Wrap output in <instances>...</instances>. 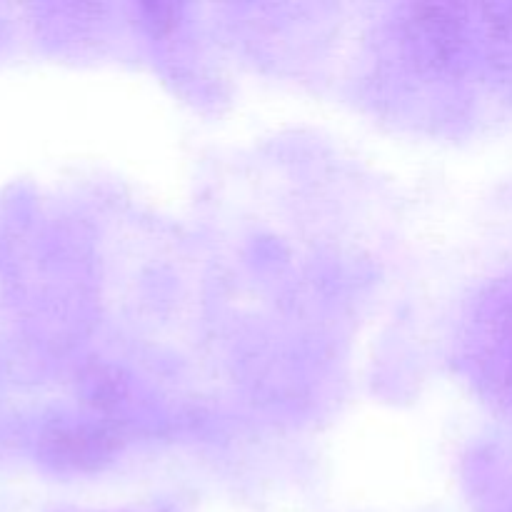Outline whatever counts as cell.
Segmentation results:
<instances>
[]
</instances>
